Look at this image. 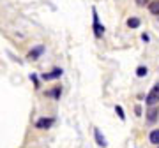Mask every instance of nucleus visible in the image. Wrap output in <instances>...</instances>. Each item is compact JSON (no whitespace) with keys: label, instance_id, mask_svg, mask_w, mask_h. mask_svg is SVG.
I'll list each match as a JSON object with an SVG mask.
<instances>
[{"label":"nucleus","instance_id":"nucleus-18","mask_svg":"<svg viewBox=\"0 0 159 148\" xmlns=\"http://www.w3.org/2000/svg\"><path fill=\"white\" fill-rule=\"evenodd\" d=\"M157 20H159V16H157Z\"/></svg>","mask_w":159,"mask_h":148},{"label":"nucleus","instance_id":"nucleus-15","mask_svg":"<svg viewBox=\"0 0 159 148\" xmlns=\"http://www.w3.org/2000/svg\"><path fill=\"white\" fill-rule=\"evenodd\" d=\"M134 2H136L140 7H143V6H148V2H150V0H134Z\"/></svg>","mask_w":159,"mask_h":148},{"label":"nucleus","instance_id":"nucleus-11","mask_svg":"<svg viewBox=\"0 0 159 148\" xmlns=\"http://www.w3.org/2000/svg\"><path fill=\"white\" fill-rule=\"evenodd\" d=\"M60 94H62V88H60V86H55L53 90L48 92V95H51L53 99H60Z\"/></svg>","mask_w":159,"mask_h":148},{"label":"nucleus","instance_id":"nucleus-17","mask_svg":"<svg viewBox=\"0 0 159 148\" xmlns=\"http://www.w3.org/2000/svg\"><path fill=\"white\" fill-rule=\"evenodd\" d=\"M136 115H138V116L142 115V108H140V106H136Z\"/></svg>","mask_w":159,"mask_h":148},{"label":"nucleus","instance_id":"nucleus-4","mask_svg":"<svg viewBox=\"0 0 159 148\" xmlns=\"http://www.w3.org/2000/svg\"><path fill=\"white\" fill-rule=\"evenodd\" d=\"M53 124H55V118L53 116H43V118H39L35 122V127L37 129H50Z\"/></svg>","mask_w":159,"mask_h":148},{"label":"nucleus","instance_id":"nucleus-2","mask_svg":"<svg viewBox=\"0 0 159 148\" xmlns=\"http://www.w3.org/2000/svg\"><path fill=\"white\" fill-rule=\"evenodd\" d=\"M159 118V108L157 106H150V108L147 109V124L148 125H152V124H156Z\"/></svg>","mask_w":159,"mask_h":148},{"label":"nucleus","instance_id":"nucleus-6","mask_svg":"<svg viewBox=\"0 0 159 148\" xmlns=\"http://www.w3.org/2000/svg\"><path fill=\"white\" fill-rule=\"evenodd\" d=\"M62 76V69H53L51 72H48V74H43V80L44 81H50V80H57V78H60Z\"/></svg>","mask_w":159,"mask_h":148},{"label":"nucleus","instance_id":"nucleus-12","mask_svg":"<svg viewBox=\"0 0 159 148\" xmlns=\"http://www.w3.org/2000/svg\"><path fill=\"white\" fill-rule=\"evenodd\" d=\"M147 72H148V69L145 67V65H140V67L136 69V76H138V78H143V76H147Z\"/></svg>","mask_w":159,"mask_h":148},{"label":"nucleus","instance_id":"nucleus-5","mask_svg":"<svg viewBox=\"0 0 159 148\" xmlns=\"http://www.w3.org/2000/svg\"><path fill=\"white\" fill-rule=\"evenodd\" d=\"M43 53H44V46L39 44V46H35V48H32V50H30L29 55H27V58H29V60H37Z\"/></svg>","mask_w":159,"mask_h":148},{"label":"nucleus","instance_id":"nucleus-9","mask_svg":"<svg viewBox=\"0 0 159 148\" xmlns=\"http://www.w3.org/2000/svg\"><path fill=\"white\" fill-rule=\"evenodd\" d=\"M148 141L152 143V145H157L159 146V129H154V131L148 134Z\"/></svg>","mask_w":159,"mask_h":148},{"label":"nucleus","instance_id":"nucleus-10","mask_svg":"<svg viewBox=\"0 0 159 148\" xmlns=\"http://www.w3.org/2000/svg\"><path fill=\"white\" fill-rule=\"evenodd\" d=\"M140 18H129V20H127V27H129V28H138V27H140Z\"/></svg>","mask_w":159,"mask_h":148},{"label":"nucleus","instance_id":"nucleus-16","mask_svg":"<svg viewBox=\"0 0 159 148\" xmlns=\"http://www.w3.org/2000/svg\"><path fill=\"white\" fill-rule=\"evenodd\" d=\"M142 41H145V42H148V41H150V37H148V34H142Z\"/></svg>","mask_w":159,"mask_h":148},{"label":"nucleus","instance_id":"nucleus-7","mask_svg":"<svg viewBox=\"0 0 159 148\" xmlns=\"http://www.w3.org/2000/svg\"><path fill=\"white\" fill-rule=\"evenodd\" d=\"M94 136H96V143L99 145V146H102V148L108 146V141L104 139V136H102V132L99 131V129H94Z\"/></svg>","mask_w":159,"mask_h":148},{"label":"nucleus","instance_id":"nucleus-13","mask_svg":"<svg viewBox=\"0 0 159 148\" xmlns=\"http://www.w3.org/2000/svg\"><path fill=\"white\" fill-rule=\"evenodd\" d=\"M115 111H117V115H119L120 120H125V115H124V109L120 108V106H115Z\"/></svg>","mask_w":159,"mask_h":148},{"label":"nucleus","instance_id":"nucleus-3","mask_svg":"<svg viewBox=\"0 0 159 148\" xmlns=\"http://www.w3.org/2000/svg\"><path fill=\"white\" fill-rule=\"evenodd\" d=\"M92 14H94V35H96V37H102V34H104V27L99 23V16H97L96 9L92 11Z\"/></svg>","mask_w":159,"mask_h":148},{"label":"nucleus","instance_id":"nucleus-8","mask_svg":"<svg viewBox=\"0 0 159 148\" xmlns=\"http://www.w3.org/2000/svg\"><path fill=\"white\" fill-rule=\"evenodd\" d=\"M148 11L152 12L154 16H159V0H152V2H148Z\"/></svg>","mask_w":159,"mask_h":148},{"label":"nucleus","instance_id":"nucleus-14","mask_svg":"<svg viewBox=\"0 0 159 148\" xmlns=\"http://www.w3.org/2000/svg\"><path fill=\"white\" fill-rule=\"evenodd\" d=\"M30 80L34 81L35 88H39V80H37V76H35V74H30Z\"/></svg>","mask_w":159,"mask_h":148},{"label":"nucleus","instance_id":"nucleus-1","mask_svg":"<svg viewBox=\"0 0 159 148\" xmlns=\"http://www.w3.org/2000/svg\"><path fill=\"white\" fill-rule=\"evenodd\" d=\"M157 102H159V83L154 85L152 90L148 92L147 97H145V104H147L148 108H150V106H156Z\"/></svg>","mask_w":159,"mask_h":148}]
</instances>
